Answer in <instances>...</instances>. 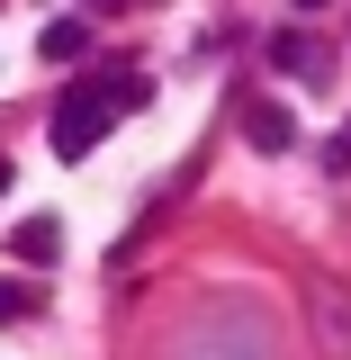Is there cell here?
<instances>
[{"mask_svg":"<svg viewBox=\"0 0 351 360\" xmlns=\"http://www.w3.org/2000/svg\"><path fill=\"white\" fill-rule=\"evenodd\" d=\"M144 99H153V82H144L135 63H108V72L72 82V90H63V108H54V153H63V162L99 153V144H108V127H117L127 108H144Z\"/></svg>","mask_w":351,"mask_h":360,"instance_id":"6da1fadb","label":"cell"},{"mask_svg":"<svg viewBox=\"0 0 351 360\" xmlns=\"http://www.w3.org/2000/svg\"><path fill=\"white\" fill-rule=\"evenodd\" d=\"M298 307H307L315 352H324V360H351V288H343V279L307 270V279H298Z\"/></svg>","mask_w":351,"mask_h":360,"instance_id":"7a4b0ae2","label":"cell"},{"mask_svg":"<svg viewBox=\"0 0 351 360\" xmlns=\"http://www.w3.org/2000/svg\"><path fill=\"white\" fill-rule=\"evenodd\" d=\"M9 243H18V262H27V270L63 262V225H54V217H18V234H9Z\"/></svg>","mask_w":351,"mask_h":360,"instance_id":"3957f363","label":"cell"},{"mask_svg":"<svg viewBox=\"0 0 351 360\" xmlns=\"http://www.w3.org/2000/svg\"><path fill=\"white\" fill-rule=\"evenodd\" d=\"M270 72H298V82H324V45H307L298 27L270 37Z\"/></svg>","mask_w":351,"mask_h":360,"instance_id":"277c9868","label":"cell"},{"mask_svg":"<svg viewBox=\"0 0 351 360\" xmlns=\"http://www.w3.org/2000/svg\"><path fill=\"white\" fill-rule=\"evenodd\" d=\"M243 135H253L262 153H288V144H298V127H288V117H279L270 99H253V117H243Z\"/></svg>","mask_w":351,"mask_h":360,"instance_id":"5b68a950","label":"cell"},{"mask_svg":"<svg viewBox=\"0 0 351 360\" xmlns=\"http://www.w3.org/2000/svg\"><path fill=\"white\" fill-rule=\"evenodd\" d=\"M90 54V18H54L45 27V63H82Z\"/></svg>","mask_w":351,"mask_h":360,"instance_id":"8992f818","label":"cell"},{"mask_svg":"<svg viewBox=\"0 0 351 360\" xmlns=\"http://www.w3.org/2000/svg\"><path fill=\"white\" fill-rule=\"evenodd\" d=\"M37 307H45L37 288H9V279H0V324H9V315H37Z\"/></svg>","mask_w":351,"mask_h":360,"instance_id":"52a82bcc","label":"cell"},{"mask_svg":"<svg viewBox=\"0 0 351 360\" xmlns=\"http://www.w3.org/2000/svg\"><path fill=\"white\" fill-rule=\"evenodd\" d=\"M324 162H333V172H351V135H333V144H324Z\"/></svg>","mask_w":351,"mask_h":360,"instance_id":"ba28073f","label":"cell"},{"mask_svg":"<svg viewBox=\"0 0 351 360\" xmlns=\"http://www.w3.org/2000/svg\"><path fill=\"white\" fill-rule=\"evenodd\" d=\"M117 9H127V0H82V18H117Z\"/></svg>","mask_w":351,"mask_h":360,"instance_id":"9c48e42d","label":"cell"},{"mask_svg":"<svg viewBox=\"0 0 351 360\" xmlns=\"http://www.w3.org/2000/svg\"><path fill=\"white\" fill-rule=\"evenodd\" d=\"M298 9H333V0H298Z\"/></svg>","mask_w":351,"mask_h":360,"instance_id":"30bf717a","label":"cell"}]
</instances>
